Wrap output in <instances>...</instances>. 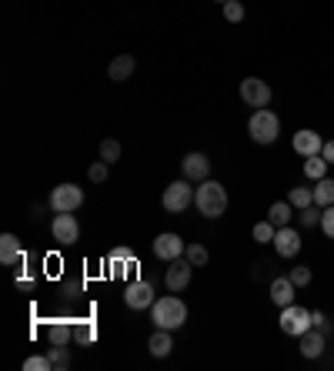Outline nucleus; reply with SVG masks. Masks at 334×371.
I'll use <instances>...</instances> for the list:
<instances>
[{
	"mask_svg": "<svg viewBox=\"0 0 334 371\" xmlns=\"http://www.w3.org/2000/svg\"><path fill=\"white\" fill-rule=\"evenodd\" d=\"M194 204H198V211L204 217H221L228 211V191L224 184H217V181H201V187H194Z\"/></svg>",
	"mask_w": 334,
	"mask_h": 371,
	"instance_id": "obj_1",
	"label": "nucleus"
},
{
	"mask_svg": "<svg viewBox=\"0 0 334 371\" xmlns=\"http://www.w3.org/2000/svg\"><path fill=\"white\" fill-rule=\"evenodd\" d=\"M154 308V328H167V331H177L187 321V305L174 294H164L151 305Z\"/></svg>",
	"mask_w": 334,
	"mask_h": 371,
	"instance_id": "obj_2",
	"label": "nucleus"
},
{
	"mask_svg": "<svg viewBox=\"0 0 334 371\" xmlns=\"http://www.w3.org/2000/svg\"><path fill=\"white\" fill-rule=\"evenodd\" d=\"M247 134L254 144H274L277 134H281V121H277V114L268 108H261L251 114V121H247Z\"/></svg>",
	"mask_w": 334,
	"mask_h": 371,
	"instance_id": "obj_3",
	"label": "nucleus"
},
{
	"mask_svg": "<svg viewBox=\"0 0 334 371\" xmlns=\"http://www.w3.org/2000/svg\"><path fill=\"white\" fill-rule=\"evenodd\" d=\"M194 181H174V184L164 187V211L167 214H184L191 204H194Z\"/></svg>",
	"mask_w": 334,
	"mask_h": 371,
	"instance_id": "obj_4",
	"label": "nucleus"
},
{
	"mask_svg": "<svg viewBox=\"0 0 334 371\" xmlns=\"http://www.w3.org/2000/svg\"><path fill=\"white\" fill-rule=\"evenodd\" d=\"M47 204H50L54 214H74L77 208L84 204V191H80L77 184H57L54 191H50Z\"/></svg>",
	"mask_w": 334,
	"mask_h": 371,
	"instance_id": "obj_5",
	"label": "nucleus"
},
{
	"mask_svg": "<svg viewBox=\"0 0 334 371\" xmlns=\"http://www.w3.org/2000/svg\"><path fill=\"white\" fill-rule=\"evenodd\" d=\"M314 328V318H311V311L301 308V305H288V308H281V331L291 335V338H301L304 331H311Z\"/></svg>",
	"mask_w": 334,
	"mask_h": 371,
	"instance_id": "obj_6",
	"label": "nucleus"
},
{
	"mask_svg": "<svg viewBox=\"0 0 334 371\" xmlns=\"http://www.w3.org/2000/svg\"><path fill=\"white\" fill-rule=\"evenodd\" d=\"M241 101L247 104V108H268L271 104V87H268V80H261V78H244L241 80Z\"/></svg>",
	"mask_w": 334,
	"mask_h": 371,
	"instance_id": "obj_7",
	"label": "nucleus"
},
{
	"mask_svg": "<svg viewBox=\"0 0 334 371\" xmlns=\"http://www.w3.org/2000/svg\"><path fill=\"white\" fill-rule=\"evenodd\" d=\"M191 275H194V264L187 261V258H174V261H167V271H164V284L170 291H184L187 284H191Z\"/></svg>",
	"mask_w": 334,
	"mask_h": 371,
	"instance_id": "obj_8",
	"label": "nucleus"
},
{
	"mask_svg": "<svg viewBox=\"0 0 334 371\" xmlns=\"http://www.w3.org/2000/svg\"><path fill=\"white\" fill-rule=\"evenodd\" d=\"M124 305L131 311H144L154 305V284L151 281H131L124 291Z\"/></svg>",
	"mask_w": 334,
	"mask_h": 371,
	"instance_id": "obj_9",
	"label": "nucleus"
},
{
	"mask_svg": "<svg viewBox=\"0 0 334 371\" xmlns=\"http://www.w3.org/2000/svg\"><path fill=\"white\" fill-rule=\"evenodd\" d=\"M181 170L187 181H194V184H201V181H208L211 177V161H208V154H201V151H191V154L181 161Z\"/></svg>",
	"mask_w": 334,
	"mask_h": 371,
	"instance_id": "obj_10",
	"label": "nucleus"
},
{
	"mask_svg": "<svg viewBox=\"0 0 334 371\" xmlns=\"http://www.w3.org/2000/svg\"><path fill=\"white\" fill-rule=\"evenodd\" d=\"M184 241H181V234H170V231H164V234H157L154 238V258H161V261H174V258H181L184 254Z\"/></svg>",
	"mask_w": 334,
	"mask_h": 371,
	"instance_id": "obj_11",
	"label": "nucleus"
},
{
	"mask_svg": "<svg viewBox=\"0 0 334 371\" xmlns=\"http://www.w3.org/2000/svg\"><path fill=\"white\" fill-rule=\"evenodd\" d=\"M50 234H54L57 245H74L77 238H80V224H77L74 214H57L54 224H50Z\"/></svg>",
	"mask_w": 334,
	"mask_h": 371,
	"instance_id": "obj_12",
	"label": "nucleus"
},
{
	"mask_svg": "<svg viewBox=\"0 0 334 371\" xmlns=\"http://www.w3.org/2000/svg\"><path fill=\"white\" fill-rule=\"evenodd\" d=\"M294 154H301V157H314L321 154V147H324V138H321L318 131H311V127H304V131H298L294 134Z\"/></svg>",
	"mask_w": 334,
	"mask_h": 371,
	"instance_id": "obj_13",
	"label": "nucleus"
},
{
	"mask_svg": "<svg viewBox=\"0 0 334 371\" xmlns=\"http://www.w3.org/2000/svg\"><path fill=\"white\" fill-rule=\"evenodd\" d=\"M274 251H277L281 258H294V254L301 251V234L294 231L291 224L277 228V234H274Z\"/></svg>",
	"mask_w": 334,
	"mask_h": 371,
	"instance_id": "obj_14",
	"label": "nucleus"
},
{
	"mask_svg": "<svg viewBox=\"0 0 334 371\" xmlns=\"http://www.w3.org/2000/svg\"><path fill=\"white\" fill-rule=\"evenodd\" d=\"M294 298H298V284H294L288 275L271 281V301L277 305V308H288V305H294Z\"/></svg>",
	"mask_w": 334,
	"mask_h": 371,
	"instance_id": "obj_15",
	"label": "nucleus"
},
{
	"mask_svg": "<svg viewBox=\"0 0 334 371\" xmlns=\"http://www.w3.org/2000/svg\"><path fill=\"white\" fill-rule=\"evenodd\" d=\"M324 341H328V335H324V328H311V331H304L301 335V355L304 358H321V351H324Z\"/></svg>",
	"mask_w": 334,
	"mask_h": 371,
	"instance_id": "obj_16",
	"label": "nucleus"
},
{
	"mask_svg": "<svg viewBox=\"0 0 334 371\" xmlns=\"http://www.w3.org/2000/svg\"><path fill=\"white\" fill-rule=\"evenodd\" d=\"M24 261V247H20V241H17L14 234H0V264H17Z\"/></svg>",
	"mask_w": 334,
	"mask_h": 371,
	"instance_id": "obj_17",
	"label": "nucleus"
},
{
	"mask_svg": "<svg viewBox=\"0 0 334 371\" xmlns=\"http://www.w3.org/2000/svg\"><path fill=\"white\" fill-rule=\"evenodd\" d=\"M134 67H137V61L131 57V54H117L114 61H110V67H107V74H110V80H127L131 74H134Z\"/></svg>",
	"mask_w": 334,
	"mask_h": 371,
	"instance_id": "obj_18",
	"label": "nucleus"
},
{
	"mask_svg": "<svg viewBox=\"0 0 334 371\" xmlns=\"http://www.w3.org/2000/svg\"><path fill=\"white\" fill-rule=\"evenodd\" d=\"M147 348H151L154 358H167V355H170V348H174L170 331H167V328H157V331L151 335V341H147Z\"/></svg>",
	"mask_w": 334,
	"mask_h": 371,
	"instance_id": "obj_19",
	"label": "nucleus"
},
{
	"mask_svg": "<svg viewBox=\"0 0 334 371\" xmlns=\"http://www.w3.org/2000/svg\"><path fill=\"white\" fill-rule=\"evenodd\" d=\"M47 341L50 344H71L74 341V325L71 321H50L47 325Z\"/></svg>",
	"mask_w": 334,
	"mask_h": 371,
	"instance_id": "obj_20",
	"label": "nucleus"
},
{
	"mask_svg": "<svg viewBox=\"0 0 334 371\" xmlns=\"http://www.w3.org/2000/svg\"><path fill=\"white\" fill-rule=\"evenodd\" d=\"M291 217H294V204H291V201H274L271 211H268V221H271L274 228H284V224H291Z\"/></svg>",
	"mask_w": 334,
	"mask_h": 371,
	"instance_id": "obj_21",
	"label": "nucleus"
},
{
	"mask_svg": "<svg viewBox=\"0 0 334 371\" xmlns=\"http://www.w3.org/2000/svg\"><path fill=\"white\" fill-rule=\"evenodd\" d=\"M314 204H318V208L334 204V177H321V181H314Z\"/></svg>",
	"mask_w": 334,
	"mask_h": 371,
	"instance_id": "obj_22",
	"label": "nucleus"
},
{
	"mask_svg": "<svg viewBox=\"0 0 334 371\" xmlns=\"http://www.w3.org/2000/svg\"><path fill=\"white\" fill-rule=\"evenodd\" d=\"M304 174H307L311 181H321V177H328V161H324L321 154L304 157Z\"/></svg>",
	"mask_w": 334,
	"mask_h": 371,
	"instance_id": "obj_23",
	"label": "nucleus"
},
{
	"mask_svg": "<svg viewBox=\"0 0 334 371\" xmlns=\"http://www.w3.org/2000/svg\"><path fill=\"white\" fill-rule=\"evenodd\" d=\"M47 355H50L54 371H67V368H71V351H67V344H50V348H47Z\"/></svg>",
	"mask_w": 334,
	"mask_h": 371,
	"instance_id": "obj_24",
	"label": "nucleus"
},
{
	"mask_svg": "<svg viewBox=\"0 0 334 371\" xmlns=\"http://www.w3.org/2000/svg\"><path fill=\"white\" fill-rule=\"evenodd\" d=\"M288 201L294 204V211H301L307 204H314V187H291Z\"/></svg>",
	"mask_w": 334,
	"mask_h": 371,
	"instance_id": "obj_25",
	"label": "nucleus"
},
{
	"mask_svg": "<svg viewBox=\"0 0 334 371\" xmlns=\"http://www.w3.org/2000/svg\"><path fill=\"white\" fill-rule=\"evenodd\" d=\"M298 224H301V228H314V224H321V208L318 204L301 208V211H298Z\"/></svg>",
	"mask_w": 334,
	"mask_h": 371,
	"instance_id": "obj_26",
	"label": "nucleus"
},
{
	"mask_svg": "<svg viewBox=\"0 0 334 371\" xmlns=\"http://www.w3.org/2000/svg\"><path fill=\"white\" fill-rule=\"evenodd\" d=\"M274 234H277V228H274L271 221H258L254 224V241L258 245H274Z\"/></svg>",
	"mask_w": 334,
	"mask_h": 371,
	"instance_id": "obj_27",
	"label": "nucleus"
},
{
	"mask_svg": "<svg viewBox=\"0 0 334 371\" xmlns=\"http://www.w3.org/2000/svg\"><path fill=\"white\" fill-rule=\"evenodd\" d=\"M184 258L194 264V268H201V264H208L211 254H208V247H204V245H187V247H184Z\"/></svg>",
	"mask_w": 334,
	"mask_h": 371,
	"instance_id": "obj_28",
	"label": "nucleus"
},
{
	"mask_svg": "<svg viewBox=\"0 0 334 371\" xmlns=\"http://www.w3.org/2000/svg\"><path fill=\"white\" fill-rule=\"evenodd\" d=\"M121 157V144L114 138H107V140H101V161H107V164H114Z\"/></svg>",
	"mask_w": 334,
	"mask_h": 371,
	"instance_id": "obj_29",
	"label": "nucleus"
},
{
	"mask_svg": "<svg viewBox=\"0 0 334 371\" xmlns=\"http://www.w3.org/2000/svg\"><path fill=\"white\" fill-rule=\"evenodd\" d=\"M107 261H110V268H121V264L134 261V251H131V247H114V251L107 254Z\"/></svg>",
	"mask_w": 334,
	"mask_h": 371,
	"instance_id": "obj_30",
	"label": "nucleus"
},
{
	"mask_svg": "<svg viewBox=\"0 0 334 371\" xmlns=\"http://www.w3.org/2000/svg\"><path fill=\"white\" fill-rule=\"evenodd\" d=\"M288 278L294 281L298 288H307V284H311V268H307V264H298V268L288 271Z\"/></svg>",
	"mask_w": 334,
	"mask_h": 371,
	"instance_id": "obj_31",
	"label": "nucleus"
},
{
	"mask_svg": "<svg viewBox=\"0 0 334 371\" xmlns=\"http://www.w3.org/2000/svg\"><path fill=\"white\" fill-rule=\"evenodd\" d=\"M224 17H228V24H241L244 20V3L241 0H228V3H224Z\"/></svg>",
	"mask_w": 334,
	"mask_h": 371,
	"instance_id": "obj_32",
	"label": "nucleus"
},
{
	"mask_svg": "<svg viewBox=\"0 0 334 371\" xmlns=\"http://www.w3.org/2000/svg\"><path fill=\"white\" fill-rule=\"evenodd\" d=\"M54 365H50V355H31L27 361H24V371H50Z\"/></svg>",
	"mask_w": 334,
	"mask_h": 371,
	"instance_id": "obj_33",
	"label": "nucleus"
},
{
	"mask_svg": "<svg viewBox=\"0 0 334 371\" xmlns=\"http://www.w3.org/2000/svg\"><path fill=\"white\" fill-rule=\"evenodd\" d=\"M321 231L328 234L334 241V204H328V208H321Z\"/></svg>",
	"mask_w": 334,
	"mask_h": 371,
	"instance_id": "obj_34",
	"label": "nucleus"
},
{
	"mask_svg": "<svg viewBox=\"0 0 334 371\" xmlns=\"http://www.w3.org/2000/svg\"><path fill=\"white\" fill-rule=\"evenodd\" d=\"M97 338V331H94V325H74V341L77 344H91V341Z\"/></svg>",
	"mask_w": 334,
	"mask_h": 371,
	"instance_id": "obj_35",
	"label": "nucleus"
},
{
	"mask_svg": "<svg viewBox=\"0 0 334 371\" xmlns=\"http://www.w3.org/2000/svg\"><path fill=\"white\" fill-rule=\"evenodd\" d=\"M87 177H91L94 184H104L107 181V161H94L91 170H87Z\"/></svg>",
	"mask_w": 334,
	"mask_h": 371,
	"instance_id": "obj_36",
	"label": "nucleus"
},
{
	"mask_svg": "<svg viewBox=\"0 0 334 371\" xmlns=\"http://www.w3.org/2000/svg\"><path fill=\"white\" fill-rule=\"evenodd\" d=\"M321 157H324L328 164H334V140H324V147H321Z\"/></svg>",
	"mask_w": 334,
	"mask_h": 371,
	"instance_id": "obj_37",
	"label": "nucleus"
},
{
	"mask_svg": "<svg viewBox=\"0 0 334 371\" xmlns=\"http://www.w3.org/2000/svg\"><path fill=\"white\" fill-rule=\"evenodd\" d=\"M217 3H228V0H217Z\"/></svg>",
	"mask_w": 334,
	"mask_h": 371,
	"instance_id": "obj_38",
	"label": "nucleus"
}]
</instances>
